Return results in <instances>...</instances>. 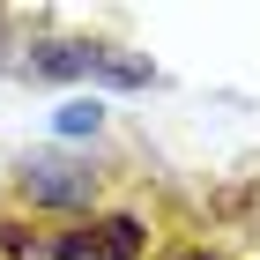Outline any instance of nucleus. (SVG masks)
<instances>
[{
  "label": "nucleus",
  "mask_w": 260,
  "mask_h": 260,
  "mask_svg": "<svg viewBox=\"0 0 260 260\" xmlns=\"http://www.w3.org/2000/svg\"><path fill=\"white\" fill-rule=\"evenodd\" d=\"M15 186H22V201H38V208H89V201H97V171H75V164H60V156H30L15 171Z\"/></svg>",
  "instance_id": "f03ea898"
},
{
  "label": "nucleus",
  "mask_w": 260,
  "mask_h": 260,
  "mask_svg": "<svg viewBox=\"0 0 260 260\" xmlns=\"http://www.w3.org/2000/svg\"><path fill=\"white\" fill-rule=\"evenodd\" d=\"M164 260H223V253H216V245H171Z\"/></svg>",
  "instance_id": "423d86ee"
},
{
  "label": "nucleus",
  "mask_w": 260,
  "mask_h": 260,
  "mask_svg": "<svg viewBox=\"0 0 260 260\" xmlns=\"http://www.w3.org/2000/svg\"><path fill=\"white\" fill-rule=\"evenodd\" d=\"M52 126H60V134H97V126H104V104L97 97H67Z\"/></svg>",
  "instance_id": "39448f33"
},
{
  "label": "nucleus",
  "mask_w": 260,
  "mask_h": 260,
  "mask_svg": "<svg viewBox=\"0 0 260 260\" xmlns=\"http://www.w3.org/2000/svg\"><path fill=\"white\" fill-rule=\"evenodd\" d=\"M0 253H8V260H52V238H45L38 223H15V216H0Z\"/></svg>",
  "instance_id": "20e7f679"
},
{
  "label": "nucleus",
  "mask_w": 260,
  "mask_h": 260,
  "mask_svg": "<svg viewBox=\"0 0 260 260\" xmlns=\"http://www.w3.org/2000/svg\"><path fill=\"white\" fill-rule=\"evenodd\" d=\"M30 75H60V82H112V89H149L156 67L141 52H119V45L97 38H45L30 45Z\"/></svg>",
  "instance_id": "f257e3e1"
},
{
  "label": "nucleus",
  "mask_w": 260,
  "mask_h": 260,
  "mask_svg": "<svg viewBox=\"0 0 260 260\" xmlns=\"http://www.w3.org/2000/svg\"><path fill=\"white\" fill-rule=\"evenodd\" d=\"M89 231H97V253H89V260H141V253H149V223H141L134 208L89 216Z\"/></svg>",
  "instance_id": "7ed1b4c3"
}]
</instances>
